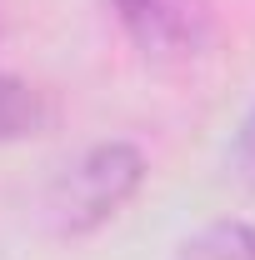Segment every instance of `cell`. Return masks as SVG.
<instances>
[{
    "instance_id": "obj_1",
    "label": "cell",
    "mask_w": 255,
    "mask_h": 260,
    "mask_svg": "<svg viewBox=\"0 0 255 260\" xmlns=\"http://www.w3.org/2000/svg\"><path fill=\"white\" fill-rule=\"evenodd\" d=\"M145 175L150 160L135 140H95L65 170H55V180L40 195V220L60 240L95 235L145 190Z\"/></svg>"
},
{
    "instance_id": "obj_2",
    "label": "cell",
    "mask_w": 255,
    "mask_h": 260,
    "mask_svg": "<svg viewBox=\"0 0 255 260\" xmlns=\"http://www.w3.org/2000/svg\"><path fill=\"white\" fill-rule=\"evenodd\" d=\"M110 15L120 35L155 65H190L210 55L220 35L215 0H110Z\"/></svg>"
},
{
    "instance_id": "obj_3",
    "label": "cell",
    "mask_w": 255,
    "mask_h": 260,
    "mask_svg": "<svg viewBox=\"0 0 255 260\" xmlns=\"http://www.w3.org/2000/svg\"><path fill=\"white\" fill-rule=\"evenodd\" d=\"M55 120L45 90H35L30 80L0 70V145H20V140H35L45 135Z\"/></svg>"
},
{
    "instance_id": "obj_4",
    "label": "cell",
    "mask_w": 255,
    "mask_h": 260,
    "mask_svg": "<svg viewBox=\"0 0 255 260\" xmlns=\"http://www.w3.org/2000/svg\"><path fill=\"white\" fill-rule=\"evenodd\" d=\"M170 260H255V225L250 220H215L190 230Z\"/></svg>"
},
{
    "instance_id": "obj_5",
    "label": "cell",
    "mask_w": 255,
    "mask_h": 260,
    "mask_svg": "<svg viewBox=\"0 0 255 260\" xmlns=\"http://www.w3.org/2000/svg\"><path fill=\"white\" fill-rule=\"evenodd\" d=\"M225 170H230V180H240V185H255V100L245 105L240 125H235L230 145H225Z\"/></svg>"
},
{
    "instance_id": "obj_6",
    "label": "cell",
    "mask_w": 255,
    "mask_h": 260,
    "mask_svg": "<svg viewBox=\"0 0 255 260\" xmlns=\"http://www.w3.org/2000/svg\"><path fill=\"white\" fill-rule=\"evenodd\" d=\"M0 35H5V5H0Z\"/></svg>"
}]
</instances>
